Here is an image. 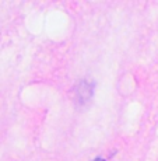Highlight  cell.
<instances>
[{"label": "cell", "mask_w": 158, "mask_h": 161, "mask_svg": "<svg viewBox=\"0 0 158 161\" xmlns=\"http://www.w3.org/2000/svg\"><path fill=\"white\" fill-rule=\"evenodd\" d=\"M94 161H104V160H102V158H95Z\"/></svg>", "instance_id": "1"}]
</instances>
